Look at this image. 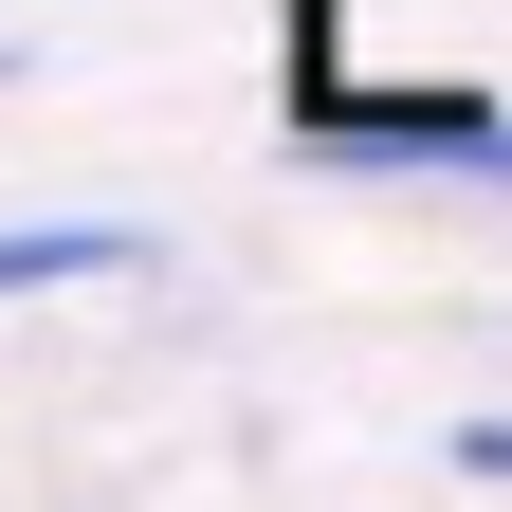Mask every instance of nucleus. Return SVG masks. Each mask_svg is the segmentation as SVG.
<instances>
[{"label":"nucleus","mask_w":512,"mask_h":512,"mask_svg":"<svg viewBox=\"0 0 512 512\" xmlns=\"http://www.w3.org/2000/svg\"><path fill=\"white\" fill-rule=\"evenodd\" d=\"M128 256H147L128 220H0V311L19 293H92V275H128Z\"/></svg>","instance_id":"f257e3e1"},{"label":"nucleus","mask_w":512,"mask_h":512,"mask_svg":"<svg viewBox=\"0 0 512 512\" xmlns=\"http://www.w3.org/2000/svg\"><path fill=\"white\" fill-rule=\"evenodd\" d=\"M458 476H512V421H458Z\"/></svg>","instance_id":"f03ea898"}]
</instances>
